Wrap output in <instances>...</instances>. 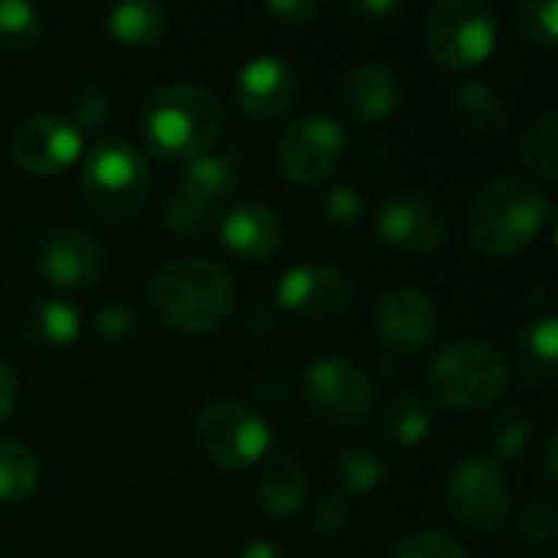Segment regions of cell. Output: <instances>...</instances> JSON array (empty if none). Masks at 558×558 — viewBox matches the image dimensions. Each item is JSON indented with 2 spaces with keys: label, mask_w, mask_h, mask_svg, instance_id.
I'll return each mask as SVG.
<instances>
[{
  "label": "cell",
  "mask_w": 558,
  "mask_h": 558,
  "mask_svg": "<svg viewBox=\"0 0 558 558\" xmlns=\"http://www.w3.org/2000/svg\"><path fill=\"white\" fill-rule=\"evenodd\" d=\"M137 128L147 154L170 163H190L203 154H213L219 144L226 108L209 88L173 82L144 98Z\"/></svg>",
  "instance_id": "6da1fadb"
},
{
  "label": "cell",
  "mask_w": 558,
  "mask_h": 558,
  "mask_svg": "<svg viewBox=\"0 0 558 558\" xmlns=\"http://www.w3.org/2000/svg\"><path fill=\"white\" fill-rule=\"evenodd\" d=\"M147 304L177 333H209L235 304V278L213 258H177L147 281Z\"/></svg>",
  "instance_id": "7a4b0ae2"
},
{
  "label": "cell",
  "mask_w": 558,
  "mask_h": 558,
  "mask_svg": "<svg viewBox=\"0 0 558 558\" xmlns=\"http://www.w3.org/2000/svg\"><path fill=\"white\" fill-rule=\"evenodd\" d=\"M553 219V199L523 177L487 180L468 209L471 245L487 258H513L539 239Z\"/></svg>",
  "instance_id": "3957f363"
},
{
  "label": "cell",
  "mask_w": 558,
  "mask_h": 558,
  "mask_svg": "<svg viewBox=\"0 0 558 558\" xmlns=\"http://www.w3.org/2000/svg\"><path fill=\"white\" fill-rule=\"evenodd\" d=\"M428 396L454 412H484L494 409L507 386H510V366L507 356L477 337L451 340L445 343L428 369H425Z\"/></svg>",
  "instance_id": "277c9868"
},
{
  "label": "cell",
  "mask_w": 558,
  "mask_h": 558,
  "mask_svg": "<svg viewBox=\"0 0 558 558\" xmlns=\"http://www.w3.org/2000/svg\"><path fill=\"white\" fill-rule=\"evenodd\" d=\"M78 186L95 216L108 222H128L147 206L150 167L134 144L105 137L82 154Z\"/></svg>",
  "instance_id": "5b68a950"
},
{
  "label": "cell",
  "mask_w": 558,
  "mask_h": 558,
  "mask_svg": "<svg viewBox=\"0 0 558 558\" xmlns=\"http://www.w3.org/2000/svg\"><path fill=\"white\" fill-rule=\"evenodd\" d=\"M235 150L203 154L183 163L173 190L163 199V226L177 239H199L216 222V216H222V206L235 190Z\"/></svg>",
  "instance_id": "8992f818"
},
{
  "label": "cell",
  "mask_w": 558,
  "mask_h": 558,
  "mask_svg": "<svg viewBox=\"0 0 558 558\" xmlns=\"http://www.w3.org/2000/svg\"><path fill=\"white\" fill-rule=\"evenodd\" d=\"M497 46V16L487 0H441L425 20V52L445 69H474Z\"/></svg>",
  "instance_id": "52a82bcc"
},
{
  "label": "cell",
  "mask_w": 558,
  "mask_h": 558,
  "mask_svg": "<svg viewBox=\"0 0 558 558\" xmlns=\"http://www.w3.org/2000/svg\"><path fill=\"white\" fill-rule=\"evenodd\" d=\"M193 438L206 461L229 474L255 468L271 445L265 418L232 399H216L203 405L193 418Z\"/></svg>",
  "instance_id": "ba28073f"
},
{
  "label": "cell",
  "mask_w": 558,
  "mask_h": 558,
  "mask_svg": "<svg viewBox=\"0 0 558 558\" xmlns=\"http://www.w3.org/2000/svg\"><path fill=\"white\" fill-rule=\"evenodd\" d=\"M448 513L471 533H497L510 517V481L494 458L471 454L458 461L445 481Z\"/></svg>",
  "instance_id": "9c48e42d"
},
{
  "label": "cell",
  "mask_w": 558,
  "mask_h": 558,
  "mask_svg": "<svg viewBox=\"0 0 558 558\" xmlns=\"http://www.w3.org/2000/svg\"><path fill=\"white\" fill-rule=\"evenodd\" d=\"M304 396L333 428H360L376 409L373 376L347 356H317L304 373Z\"/></svg>",
  "instance_id": "30bf717a"
},
{
  "label": "cell",
  "mask_w": 558,
  "mask_h": 558,
  "mask_svg": "<svg viewBox=\"0 0 558 558\" xmlns=\"http://www.w3.org/2000/svg\"><path fill=\"white\" fill-rule=\"evenodd\" d=\"M347 157V128L333 114H304L278 141V167L298 186L327 183Z\"/></svg>",
  "instance_id": "8fae6325"
},
{
  "label": "cell",
  "mask_w": 558,
  "mask_h": 558,
  "mask_svg": "<svg viewBox=\"0 0 558 558\" xmlns=\"http://www.w3.org/2000/svg\"><path fill=\"white\" fill-rule=\"evenodd\" d=\"M448 206L428 193H396L376 213V235L405 255H432L448 242Z\"/></svg>",
  "instance_id": "7c38bea8"
},
{
  "label": "cell",
  "mask_w": 558,
  "mask_h": 558,
  "mask_svg": "<svg viewBox=\"0 0 558 558\" xmlns=\"http://www.w3.org/2000/svg\"><path fill=\"white\" fill-rule=\"evenodd\" d=\"M373 324H376L379 343L389 353L412 356V353H422L425 347L435 343L438 327H441V314H438V304L428 291H422L415 284H392L383 291Z\"/></svg>",
  "instance_id": "4fadbf2b"
},
{
  "label": "cell",
  "mask_w": 558,
  "mask_h": 558,
  "mask_svg": "<svg viewBox=\"0 0 558 558\" xmlns=\"http://www.w3.org/2000/svg\"><path fill=\"white\" fill-rule=\"evenodd\" d=\"M275 304L301 320H337L353 304V281L324 262L294 265L278 278Z\"/></svg>",
  "instance_id": "5bb4252c"
},
{
  "label": "cell",
  "mask_w": 558,
  "mask_h": 558,
  "mask_svg": "<svg viewBox=\"0 0 558 558\" xmlns=\"http://www.w3.org/2000/svg\"><path fill=\"white\" fill-rule=\"evenodd\" d=\"M36 265H39V275L52 288L78 291V288H92L101 281L108 268V252L88 229L59 226L43 235L36 248Z\"/></svg>",
  "instance_id": "9a60e30c"
},
{
  "label": "cell",
  "mask_w": 558,
  "mask_h": 558,
  "mask_svg": "<svg viewBox=\"0 0 558 558\" xmlns=\"http://www.w3.org/2000/svg\"><path fill=\"white\" fill-rule=\"evenodd\" d=\"M85 154V137L59 114H33L16 124L10 137V157L16 167L36 177H56Z\"/></svg>",
  "instance_id": "2e32d148"
},
{
  "label": "cell",
  "mask_w": 558,
  "mask_h": 558,
  "mask_svg": "<svg viewBox=\"0 0 558 558\" xmlns=\"http://www.w3.org/2000/svg\"><path fill=\"white\" fill-rule=\"evenodd\" d=\"M298 92H301L298 72L291 69L288 59L275 52L252 56L248 62H242L239 78H235V101L242 114L258 124L284 118L294 108Z\"/></svg>",
  "instance_id": "e0dca14e"
},
{
  "label": "cell",
  "mask_w": 558,
  "mask_h": 558,
  "mask_svg": "<svg viewBox=\"0 0 558 558\" xmlns=\"http://www.w3.org/2000/svg\"><path fill=\"white\" fill-rule=\"evenodd\" d=\"M219 239L222 245L242 262H265L281 245V219L262 199H245L219 216Z\"/></svg>",
  "instance_id": "ac0fdd59"
},
{
  "label": "cell",
  "mask_w": 558,
  "mask_h": 558,
  "mask_svg": "<svg viewBox=\"0 0 558 558\" xmlns=\"http://www.w3.org/2000/svg\"><path fill=\"white\" fill-rule=\"evenodd\" d=\"M340 95L353 118L383 121L399 105V75L383 59H363L347 72Z\"/></svg>",
  "instance_id": "d6986e66"
},
{
  "label": "cell",
  "mask_w": 558,
  "mask_h": 558,
  "mask_svg": "<svg viewBox=\"0 0 558 558\" xmlns=\"http://www.w3.org/2000/svg\"><path fill=\"white\" fill-rule=\"evenodd\" d=\"M454 118L474 141H494L510 128L507 98L487 78H468L454 92Z\"/></svg>",
  "instance_id": "ffe728a7"
},
{
  "label": "cell",
  "mask_w": 558,
  "mask_h": 558,
  "mask_svg": "<svg viewBox=\"0 0 558 558\" xmlns=\"http://www.w3.org/2000/svg\"><path fill=\"white\" fill-rule=\"evenodd\" d=\"M307 500V471L294 458H271L255 477V504L265 517L288 520Z\"/></svg>",
  "instance_id": "44dd1931"
},
{
  "label": "cell",
  "mask_w": 558,
  "mask_h": 558,
  "mask_svg": "<svg viewBox=\"0 0 558 558\" xmlns=\"http://www.w3.org/2000/svg\"><path fill=\"white\" fill-rule=\"evenodd\" d=\"M105 29L108 36L124 46V49H154L163 43L170 29V16L160 3L150 0H124L108 7L105 13Z\"/></svg>",
  "instance_id": "7402d4cb"
},
{
  "label": "cell",
  "mask_w": 558,
  "mask_h": 558,
  "mask_svg": "<svg viewBox=\"0 0 558 558\" xmlns=\"http://www.w3.org/2000/svg\"><path fill=\"white\" fill-rule=\"evenodd\" d=\"M20 330H23L26 343L39 347V350H65L78 340L82 317L69 301L46 298V301H36L23 311Z\"/></svg>",
  "instance_id": "603a6c76"
},
{
  "label": "cell",
  "mask_w": 558,
  "mask_h": 558,
  "mask_svg": "<svg viewBox=\"0 0 558 558\" xmlns=\"http://www.w3.org/2000/svg\"><path fill=\"white\" fill-rule=\"evenodd\" d=\"M517 366L526 383L546 386L558 376V320L536 314L517 337Z\"/></svg>",
  "instance_id": "cb8c5ba5"
},
{
  "label": "cell",
  "mask_w": 558,
  "mask_h": 558,
  "mask_svg": "<svg viewBox=\"0 0 558 558\" xmlns=\"http://www.w3.org/2000/svg\"><path fill=\"white\" fill-rule=\"evenodd\" d=\"M435 415L425 399L415 392H399L392 396L383 412H379V435L392 448H418L432 435Z\"/></svg>",
  "instance_id": "d4e9b609"
},
{
  "label": "cell",
  "mask_w": 558,
  "mask_h": 558,
  "mask_svg": "<svg viewBox=\"0 0 558 558\" xmlns=\"http://www.w3.org/2000/svg\"><path fill=\"white\" fill-rule=\"evenodd\" d=\"M330 477L340 487L337 494H343V497H369L386 484L389 461L376 448H347V451L337 454V461L330 468Z\"/></svg>",
  "instance_id": "484cf974"
},
{
  "label": "cell",
  "mask_w": 558,
  "mask_h": 558,
  "mask_svg": "<svg viewBox=\"0 0 558 558\" xmlns=\"http://www.w3.org/2000/svg\"><path fill=\"white\" fill-rule=\"evenodd\" d=\"M39 458L20 438H0V504H23L39 487Z\"/></svg>",
  "instance_id": "4316f807"
},
{
  "label": "cell",
  "mask_w": 558,
  "mask_h": 558,
  "mask_svg": "<svg viewBox=\"0 0 558 558\" xmlns=\"http://www.w3.org/2000/svg\"><path fill=\"white\" fill-rule=\"evenodd\" d=\"M536 435V418L523 405H504L487 422V448L494 461H513L520 458Z\"/></svg>",
  "instance_id": "83f0119b"
},
{
  "label": "cell",
  "mask_w": 558,
  "mask_h": 558,
  "mask_svg": "<svg viewBox=\"0 0 558 558\" xmlns=\"http://www.w3.org/2000/svg\"><path fill=\"white\" fill-rule=\"evenodd\" d=\"M520 160L526 170H533L543 183H558V114L546 111L539 114L523 141H520Z\"/></svg>",
  "instance_id": "f1b7e54d"
},
{
  "label": "cell",
  "mask_w": 558,
  "mask_h": 558,
  "mask_svg": "<svg viewBox=\"0 0 558 558\" xmlns=\"http://www.w3.org/2000/svg\"><path fill=\"white\" fill-rule=\"evenodd\" d=\"M43 36V13L23 0H0V49L29 52Z\"/></svg>",
  "instance_id": "f546056e"
},
{
  "label": "cell",
  "mask_w": 558,
  "mask_h": 558,
  "mask_svg": "<svg viewBox=\"0 0 558 558\" xmlns=\"http://www.w3.org/2000/svg\"><path fill=\"white\" fill-rule=\"evenodd\" d=\"M65 124H72L78 134L98 131L108 121V98L95 82H72L62 92V114Z\"/></svg>",
  "instance_id": "4dcf8cb0"
},
{
  "label": "cell",
  "mask_w": 558,
  "mask_h": 558,
  "mask_svg": "<svg viewBox=\"0 0 558 558\" xmlns=\"http://www.w3.org/2000/svg\"><path fill=\"white\" fill-rule=\"evenodd\" d=\"M517 530H520L523 543H530V546H536V549L553 546L558 536L556 500H553L549 494H533V497L520 507Z\"/></svg>",
  "instance_id": "1f68e13d"
},
{
  "label": "cell",
  "mask_w": 558,
  "mask_h": 558,
  "mask_svg": "<svg viewBox=\"0 0 558 558\" xmlns=\"http://www.w3.org/2000/svg\"><path fill=\"white\" fill-rule=\"evenodd\" d=\"M517 26H520V33H523L533 46L553 52L558 46L556 0H526V3H520V10H517Z\"/></svg>",
  "instance_id": "d6a6232c"
},
{
  "label": "cell",
  "mask_w": 558,
  "mask_h": 558,
  "mask_svg": "<svg viewBox=\"0 0 558 558\" xmlns=\"http://www.w3.org/2000/svg\"><path fill=\"white\" fill-rule=\"evenodd\" d=\"M389 558H468V549H464V543L454 539L451 533L425 526V530L409 533V536L392 549V556Z\"/></svg>",
  "instance_id": "836d02e7"
},
{
  "label": "cell",
  "mask_w": 558,
  "mask_h": 558,
  "mask_svg": "<svg viewBox=\"0 0 558 558\" xmlns=\"http://www.w3.org/2000/svg\"><path fill=\"white\" fill-rule=\"evenodd\" d=\"M363 216V196L353 186H330L320 199V219L330 229H350Z\"/></svg>",
  "instance_id": "e575fe53"
},
{
  "label": "cell",
  "mask_w": 558,
  "mask_h": 558,
  "mask_svg": "<svg viewBox=\"0 0 558 558\" xmlns=\"http://www.w3.org/2000/svg\"><path fill=\"white\" fill-rule=\"evenodd\" d=\"M95 330L111 340V343H124L134 330H137V314L131 304L124 301H111V304H101L98 314H95Z\"/></svg>",
  "instance_id": "d590c367"
},
{
  "label": "cell",
  "mask_w": 558,
  "mask_h": 558,
  "mask_svg": "<svg viewBox=\"0 0 558 558\" xmlns=\"http://www.w3.org/2000/svg\"><path fill=\"white\" fill-rule=\"evenodd\" d=\"M353 510H350V500L343 494H324L317 504H314V530L320 536H337L347 530Z\"/></svg>",
  "instance_id": "8d00e7d4"
},
{
  "label": "cell",
  "mask_w": 558,
  "mask_h": 558,
  "mask_svg": "<svg viewBox=\"0 0 558 558\" xmlns=\"http://www.w3.org/2000/svg\"><path fill=\"white\" fill-rule=\"evenodd\" d=\"M399 10H402L399 0H353V3H343L340 13H343V20H350V23L373 29V26L389 23Z\"/></svg>",
  "instance_id": "74e56055"
},
{
  "label": "cell",
  "mask_w": 558,
  "mask_h": 558,
  "mask_svg": "<svg viewBox=\"0 0 558 558\" xmlns=\"http://www.w3.org/2000/svg\"><path fill=\"white\" fill-rule=\"evenodd\" d=\"M265 13H271L284 26L298 29V26H307L320 13V3L317 0H271V3H265Z\"/></svg>",
  "instance_id": "f35d334b"
},
{
  "label": "cell",
  "mask_w": 558,
  "mask_h": 558,
  "mask_svg": "<svg viewBox=\"0 0 558 558\" xmlns=\"http://www.w3.org/2000/svg\"><path fill=\"white\" fill-rule=\"evenodd\" d=\"M16 399H20V379L13 366L0 356V422L16 409Z\"/></svg>",
  "instance_id": "ab89813d"
},
{
  "label": "cell",
  "mask_w": 558,
  "mask_h": 558,
  "mask_svg": "<svg viewBox=\"0 0 558 558\" xmlns=\"http://www.w3.org/2000/svg\"><path fill=\"white\" fill-rule=\"evenodd\" d=\"M556 448H558V428L553 425V428H549V435H546V441H543V471H546V477H549V481H556L558 477Z\"/></svg>",
  "instance_id": "60d3db41"
},
{
  "label": "cell",
  "mask_w": 558,
  "mask_h": 558,
  "mask_svg": "<svg viewBox=\"0 0 558 558\" xmlns=\"http://www.w3.org/2000/svg\"><path fill=\"white\" fill-rule=\"evenodd\" d=\"M239 558H288V556H284V549H281L278 543H271V539H255V543H248V546L242 549V556Z\"/></svg>",
  "instance_id": "b9f144b4"
}]
</instances>
